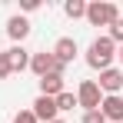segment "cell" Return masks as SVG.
Returning a JSON list of instances; mask_svg holds the SVG:
<instances>
[{
  "label": "cell",
  "instance_id": "7a4b0ae2",
  "mask_svg": "<svg viewBox=\"0 0 123 123\" xmlns=\"http://www.w3.org/2000/svg\"><path fill=\"white\" fill-rule=\"evenodd\" d=\"M120 17V10H117V3H110V0H93V3H86V20L93 23V27H110V23Z\"/></svg>",
  "mask_w": 123,
  "mask_h": 123
},
{
  "label": "cell",
  "instance_id": "8992f818",
  "mask_svg": "<svg viewBox=\"0 0 123 123\" xmlns=\"http://www.w3.org/2000/svg\"><path fill=\"white\" fill-rule=\"evenodd\" d=\"M30 113L37 117V123H53L60 110H57V100H53V97H37V100H33V110H30Z\"/></svg>",
  "mask_w": 123,
  "mask_h": 123
},
{
  "label": "cell",
  "instance_id": "ffe728a7",
  "mask_svg": "<svg viewBox=\"0 0 123 123\" xmlns=\"http://www.w3.org/2000/svg\"><path fill=\"white\" fill-rule=\"evenodd\" d=\"M53 123H63V120H53Z\"/></svg>",
  "mask_w": 123,
  "mask_h": 123
},
{
  "label": "cell",
  "instance_id": "9a60e30c",
  "mask_svg": "<svg viewBox=\"0 0 123 123\" xmlns=\"http://www.w3.org/2000/svg\"><path fill=\"white\" fill-rule=\"evenodd\" d=\"M83 123H106V117L100 110H90V113H83Z\"/></svg>",
  "mask_w": 123,
  "mask_h": 123
},
{
  "label": "cell",
  "instance_id": "9c48e42d",
  "mask_svg": "<svg viewBox=\"0 0 123 123\" xmlns=\"http://www.w3.org/2000/svg\"><path fill=\"white\" fill-rule=\"evenodd\" d=\"M7 33H10V40L23 43L30 37V20H27V17H10V20H7Z\"/></svg>",
  "mask_w": 123,
  "mask_h": 123
},
{
  "label": "cell",
  "instance_id": "30bf717a",
  "mask_svg": "<svg viewBox=\"0 0 123 123\" xmlns=\"http://www.w3.org/2000/svg\"><path fill=\"white\" fill-rule=\"evenodd\" d=\"M60 93H63V73L40 77V97H60Z\"/></svg>",
  "mask_w": 123,
  "mask_h": 123
},
{
  "label": "cell",
  "instance_id": "7c38bea8",
  "mask_svg": "<svg viewBox=\"0 0 123 123\" xmlns=\"http://www.w3.org/2000/svg\"><path fill=\"white\" fill-rule=\"evenodd\" d=\"M63 13H67L70 20H80V17H86V3H83V0H67V3H63Z\"/></svg>",
  "mask_w": 123,
  "mask_h": 123
},
{
  "label": "cell",
  "instance_id": "52a82bcc",
  "mask_svg": "<svg viewBox=\"0 0 123 123\" xmlns=\"http://www.w3.org/2000/svg\"><path fill=\"white\" fill-rule=\"evenodd\" d=\"M50 53H53V60H57V63L67 67V63H73V57H77V40H73V37H60L57 47H53Z\"/></svg>",
  "mask_w": 123,
  "mask_h": 123
},
{
  "label": "cell",
  "instance_id": "5b68a950",
  "mask_svg": "<svg viewBox=\"0 0 123 123\" xmlns=\"http://www.w3.org/2000/svg\"><path fill=\"white\" fill-rule=\"evenodd\" d=\"M100 93H106V97H117L123 90V70H117V67H110V70H103L100 73Z\"/></svg>",
  "mask_w": 123,
  "mask_h": 123
},
{
  "label": "cell",
  "instance_id": "277c9868",
  "mask_svg": "<svg viewBox=\"0 0 123 123\" xmlns=\"http://www.w3.org/2000/svg\"><path fill=\"white\" fill-rule=\"evenodd\" d=\"M30 70L37 73V77H47V73H63V63H57L53 60V53H33L30 57Z\"/></svg>",
  "mask_w": 123,
  "mask_h": 123
},
{
  "label": "cell",
  "instance_id": "8fae6325",
  "mask_svg": "<svg viewBox=\"0 0 123 123\" xmlns=\"http://www.w3.org/2000/svg\"><path fill=\"white\" fill-rule=\"evenodd\" d=\"M3 57H7V63H10V70H13V73H17V70H27V67H30V53L23 50L20 43H17V47H10V50H7Z\"/></svg>",
  "mask_w": 123,
  "mask_h": 123
},
{
  "label": "cell",
  "instance_id": "ba28073f",
  "mask_svg": "<svg viewBox=\"0 0 123 123\" xmlns=\"http://www.w3.org/2000/svg\"><path fill=\"white\" fill-rule=\"evenodd\" d=\"M100 113L106 117V120H113V123H123V97L120 93H117V97H103Z\"/></svg>",
  "mask_w": 123,
  "mask_h": 123
},
{
  "label": "cell",
  "instance_id": "6da1fadb",
  "mask_svg": "<svg viewBox=\"0 0 123 123\" xmlns=\"http://www.w3.org/2000/svg\"><path fill=\"white\" fill-rule=\"evenodd\" d=\"M117 57V43L110 40V37H97V40L90 43V50H86V63L93 67V70H110V63Z\"/></svg>",
  "mask_w": 123,
  "mask_h": 123
},
{
  "label": "cell",
  "instance_id": "2e32d148",
  "mask_svg": "<svg viewBox=\"0 0 123 123\" xmlns=\"http://www.w3.org/2000/svg\"><path fill=\"white\" fill-rule=\"evenodd\" d=\"M10 123H37V117H33L30 110H23V113H17V117H13Z\"/></svg>",
  "mask_w": 123,
  "mask_h": 123
},
{
  "label": "cell",
  "instance_id": "d6986e66",
  "mask_svg": "<svg viewBox=\"0 0 123 123\" xmlns=\"http://www.w3.org/2000/svg\"><path fill=\"white\" fill-rule=\"evenodd\" d=\"M117 60L123 63V43H120V47H117Z\"/></svg>",
  "mask_w": 123,
  "mask_h": 123
},
{
  "label": "cell",
  "instance_id": "e0dca14e",
  "mask_svg": "<svg viewBox=\"0 0 123 123\" xmlns=\"http://www.w3.org/2000/svg\"><path fill=\"white\" fill-rule=\"evenodd\" d=\"M10 73H13V70H10V63H7V57L0 53V80H7Z\"/></svg>",
  "mask_w": 123,
  "mask_h": 123
},
{
  "label": "cell",
  "instance_id": "3957f363",
  "mask_svg": "<svg viewBox=\"0 0 123 123\" xmlns=\"http://www.w3.org/2000/svg\"><path fill=\"white\" fill-rule=\"evenodd\" d=\"M100 103H103V93L97 86V80H83L80 90H77V106H83L90 113V110H100Z\"/></svg>",
  "mask_w": 123,
  "mask_h": 123
},
{
  "label": "cell",
  "instance_id": "4fadbf2b",
  "mask_svg": "<svg viewBox=\"0 0 123 123\" xmlns=\"http://www.w3.org/2000/svg\"><path fill=\"white\" fill-rule=\"evenodd\" d=\"M53 100H57V110H73V106H77V97L67 93V90H63L60 97H53Z\"/></svg>",
  "mask_w": 123,
  "mask_h": 123
},
{
  "label": "cell",
  "instance_id": "5bb4252c",
  "mask_svg": "<svg viewBox=\"0 0 123 123\" xmlns=\"http://www.w3.org/2000/svg\"><path fill=\"white\" fill-rule=\"evenodd\" d=\"M113 43H123V17H117V20L110 23V33H106Z\"/></svg>",
  "mask_w": 123,
  "mask_h": 123
},
{
  "label": "cell",
  "instance_id": "ac0fdd59",
  "mask_svg": "<svg viewBox=\"0 0 123 123\" xmlns=\"http://www.w3.org/2000/svg\"><path fill=\"white\" fill-rule=\"evenodd\" d=\"M20 7H23V10H27V13H33V10H37V7H40V0H23Z\"/></svg>",
  "mask_w": 123,
  "mask_h": 123
}]
</instances>
